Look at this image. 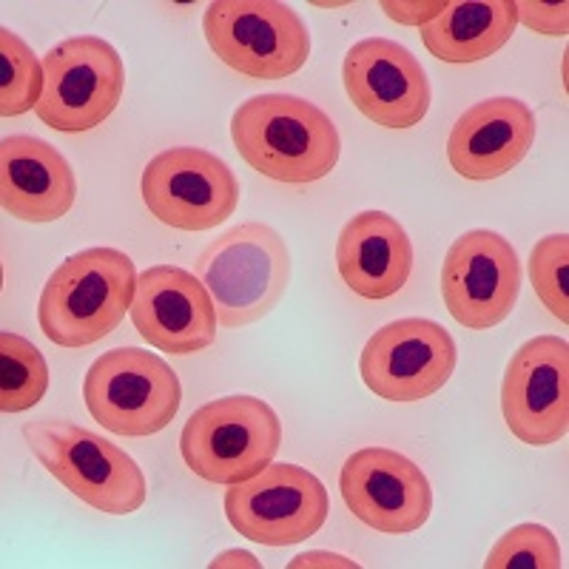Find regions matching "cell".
<instances>
[{"mask_svg": "<svg viewBox=\"0 0 569 569\" xmlns=\"http://www.w3.org/2000/svg\"><path fill=\"white\" fill-rule=\"evenodd\" d=\"M231 140L253 171L288 186L325 180L342 154L337 123L297 94L248 98L231 117Z\"/></svg>", "mask_w": 569, "mask_h": 569, "instance_id": "6da1fadb", "label": "cell"}, {"mask_svg": "<svg viewBox=\"0 0 569 569\" xmlns=\"http://www.w3.org/2000/svg\"><path fill=\"white\" fill-rule=\"evenodd\" d=\"M137 277L134 259L120 248H86L66 257L40 291L43 337L58 348L98 345L131 311Z\"/></svg>", "mask_w": 569, "mask_h": 569, "instance_id": "7a4b0ae2", "label": "cell"}, {"mask_svg": "<svg viewBox=\"0 0 569 569\" xmlns=\"http://www.w3.org/2000/svg\"><path fill=\"white\" fill-rule=\"evenodd\" d=\"M197 277L228 330L266 319L291 282V251L282 233L266 222H242L220 233L197 257Z\"/></svg>", "mask_w": 569, "mask_h": 569, "instance_id": "3957f363", "label": "cell"}, {"mask_svg": "<svg viewBox=\"0 0 569 569\" xmlns=\"http://www.w3.org/2000/svg\"><path fill=\"white\" fill-rule=\"evenodd\" d=\"M23 439L40 467L106 516H131L149 498L140 465L103 436L66 419H38L23 425Z\"/></svg>", "mask_w": 569, "mask_h": 569, "instance_id": "277c9868", "label": "cell"}, {"mask_svg": "<svg viewBox=\"0 0 569 569\" xmlns=\"http://www.w3.org/2000/svg\"><path fill=\"white\" fill-rule=\"evenodd\" d=\"M282 445V421L266 399L222 396L188 416L180 433L186 467L211 485H240L266 470Z\"/></svg>", "mask_w": 569, "mask_h": 569, "instance_id": "5b68a950", "label": "cell"}, {"mask_svg": "<svg viewBox=\"0 0 569 569\" xmlns=\"http://www.w3.org/2000/svg\"><path fill=\"white\" fill-rule=\"evenodd\" d=\"M83 399L91 419L109 433L154 436L174 421L182 405L177 370L146 348H111L94 359L83 379Z\"/></svg>", "mask_w": 569, "mask_h": 569, "instance_id": "8992f818", "label": "cell"}, {"mask_svg": "<svg viewBox=\"0 0 569 569\" xmlns=\"http://www.w3.org/2000/svg\"><path fill=\"white\" fill-rule=\"evenodd\" d=\"M211 52L253 80H284L311 58V32L288 3L213 0L202 14Z\"/></svg>", "mask_w": 569, "mask_h": 569, "instance_id": "52a82bcc", "label": "cell"}, {"mask_svg": "<svg viewBox=\"0 0 569 569\" xmlns=\"http://www.w3.org/2000/svg\"><path fill=\"white\" fill-rule=\"evenodd\" d=\"M40 123L63 134L103 126L123 100L126 66L114 46L94 34L66 38L43 54Z\"/></svg>", "mask_w": 569, "mask_h": 569, "instance_id": "ba28073f", "label": "cell"}, {"mask_svg": "<svg viewBox=\"0 0 569 569\" xmlns=\"http://www.w3.org/2000/svg\"><path fill=\"white\" fill-rule=\"evenodd\" d=\"M330 512L322 481L299 465H268L226 492L228 525L266 547H291L317 536Z\"/></svg>", "mask_w": 569, "mask_h": 569, "instance_id": "9c48e42d", "label": "cell"}, {"mask_svg": "<svg viewBox=\"0 0 569 569\" xmlns=\"http://www.w3.org/2000/svg\"><path fill=\"white\" fill-rule=\"evenodd\" d=\"M140 194L151 217L177 231H211L240 206V180L222 157L177 146L151 157Z\"/></svg>", "mask_w": 569, "mask_h": 569, "instance_id": "30bf717a", "label": "cell"}, {"mask_svg": "<svg viewBox=\"0 0 569 569\" xmlns=\"http://www.w3.org/2000/svg\"><path fill=\"white\" fill-rule=\"evenodd\" d=\"M459 365V348L445 325L405 317L385 325L359 356L370 393L385 401H421L439 393Z\"/></svg>", "mask_w": 569, "mask_h": 569, "instance_id": "8fae6325", "label": "cell"}, {"mask_svg": "<svg viewBox=\"0 0 569 569\" xmlns=\"http://www.w3.org/2000/svg\"><path fill=\"white\" fill-rule=\"evenodd\" d=\"M521 293V262L507 237L472 228L450 246L441 266V297L467 330H490L512 313Z\"/></svg>", "mask_w": 569, "mask_h": 569, "instance_id": "7c38bea8", "label": "cell"}, {"mask_svg": "<svg viewBox=\"0 0 569 569\" xmlns=\"http://www.w3.org/2000/svg\"><path fill=\"white\" fill-rule=\"evenodd\" d=\"M339 490L353 518L385 536L421 530L433 512V490L421 467L390 447H362L348 456Z\"/></svg>", "mask_w": 569, "mask_h": 569, "instance_id": "4fadbf2b", "label": "cell"}, {"mask_svg": "<svg viewBox=\"0 0 569 569\" xmlns=\"http://www.w3.org/2000/svg\"><path fill=\"white\" fill-rule=\"evenodd\" d=\"M501 413L518 441L550 447L569 430V345L561 337L530 339L512 353L501 382Z\"/></svg>", "mask_w": 569, "mask_h": 569, "instance_id": "5bb4252c", "label": "cell"}, {"mask_svg": "<svg viewBox=\"0 0 569 569\" xmlns=\"http://www.w3.org/2000/svg\"><path fill=\"white\" fill-rule=\"evenodd\" d=\"M345 91L350 103L382 129H413L430 111V80L408 46L365 38L345 54Z\"/></svg>", "mask_w": 569, "mask_h": 569, "instance_id": "9a60e30c", "label": "cell"}, {"mask_svg": "<svg viewBox=\"0 0 569 569\" xmlns=\"http://www.w3.org/2000/svg\"><path fill=\"white\" fill-rule=\"evenodd\" d=\"M131 322L151 348L191 356L217 339V308L200 277L180 266H154L137 277Z\"/></svg>", "mask_w": 569, "mask_h": 569, "instance_id": "2e32d148", "label": "cell"}, {"mask_svg": "<svg viewBox=\"0 0 569 569\" xmlns=\"http://www.w3.org/2000/svg\"><path fill=\"white\" fill-rule=\"evenodd\" d=\"M536 134V111L525 100H481L456 120L447 137V160L465 180H498L530 154Z\"/></svg>", "mask_w": 569, "mask_h": 569, "instance_id": "e0dca14e", "label": "cell"}, {"mask_svg": "<svg viewBox=\"0 0 569 569\" xmlns=\"http://www.w3.org/2000/svg\"><path fill=\"white\" fill-rule=\"evenodd\" d=\"M78 177L52 142L12 134L0 142V206L20 222H54L71 211Z\"/></svg>", "mask_w": 569, "mask_h": 569, "instance_id": "ac0fdd59", "label": "cell"}, {"mask_svg": "<svg viewBox=\"0 0 569 569\" xmlns=\"http://www.w3.org/2000/svg\"><path fill=\"white\" fill-rule=\"evenodd\" d=\"M413 242L396 217L362 211L350 217L337 240V268L356 297L390 299L413 273Z\"/></svg>", "mask_w": 569, "mask_h": 569, "instance_id": "d6986e66", "label": "cell"}, {"mask_svg": "<svg viewBox=\"0 0 569 569\" xmlns=\"http://www.w3.org/2000/svg\"><path fill=\"white\" fill-rule=\"evenodd\" d=\"M518 29V0H461L421 27V43L441 63H479L505 49Z\"/></svg>", "mask_w": 569, "mask_h": 569, "instance_id": "ffe728a7", "label": "cell"}, {"mask_svg": "<svg viewBox=\"0 0 569 569\" xmlns=\"http://www.w3.org/2000/svg\"><path fill=\"white\" fill-rule=\"evenodd\" d=\"M49 390V365L27 337L0 333V410L7 416L23 413L40 405Z\"/></svg>", "mask_w": 569, "mask_h": 569, "instance_id": "44dd1931", "label": "cell"}, {"mask_svg": "<svg viewBox=\"0 0 569 569\" xmlns=\"http://www.w3.org/2000/svg\"><path fill=\"white\" fill-rule=\"evenodd\" d=\"M43 86V60L18 32L0 29V114L20 117L38 109Z\"/></svg>", "mask_w": 569, "mask_h": 569, "instance_id": "7402d4cb", "label": "cell"}, {"mask_svg": "<svg viewBox=\"0 0 569 569\" xmlns=\"http://www.w3.org/2000/svg\"><path fill=\"white\" fill-rule=\"evenodd\" d=\"M561 543L543 525H518L492 543L485 569H563Z\"/></svg>", "mask_w": 569, "mask_h": 569, "instance_id": "603a6c76", "label": "cell"}, {"mask_svg": "<svg viewBox=\"0 0 569 569\" xmlns=\"http://www.w3.org/2000/svg\"><path fill=\"white\" fill-rule=\"evenodd\" d=\"M530 282L543 308L558 317V322H569L567 302V273H569V237L550 233L532 246L530 251Z\"/></svg>", "mask_w": 569, "mask_h": 569, "instance_id": "cb8c5ba5", "label": "cell"}, {"mask_svg": "<svg viewBox=\"0 0 569 569\" xmlns=\"http://www.w3.org/2000/svg\"><path fill=\"white\" fill-rule=\"evenodd\" d=\"M518 23H525L536 34L547 38H563L569 32V7L567 3H538L525 0L518 3Z\"/></svg>", "mask_w": 569, "mask_h": 569, "instance_id": "d4e9b609", "label": "cell"}, {"mask_svg": "<svg viewBox=\"0 0 569 569\" xmlns=\"http://www.w3.org/2000/svg\"><path fill=\"white\" fill-rule=\"evenodd\" d=\"M382 9L388 12L390 20L396 23H405V27H427L433 23L441 12L447 9V3H382Z\"/></svg>", "mask_w": 569, "mask_h": 569, "instance_id": "484cf974", "label": "cell"}, {"mask_svg": "<svg viewBox=\"0 0 569 569\" xmlns=\"http://www.w3.org/2000/svg\"><path fill=\"white\" fill-rule=\"evenodd\" d=\"M291 567H359V563L342 556H330V552H305V556L293 558Z\"/></svg>", "mask_w": 569, "mask_h": 569, "instance_id": "4316f807", "label": "cell"}, {"mask_svg": "<svg viewBox=\"0 0 569 569\" xmlns=\"http://www.w3.org/2000/svg\"><path fill=\"white\" fill-rule=\"evenodd\" d=\"M228 563H231V567H237V563H240V567H259V561H253L251 552H242V550L222 552V556L213 558L211 567H228Z\"/></svg>", "mask_w": 569, "mask_h": 569, "instance_id": "83f0119b", "label": "cell"}]
</instances>
